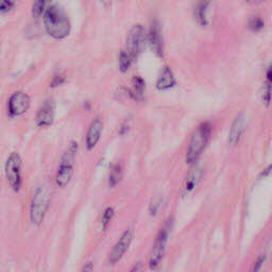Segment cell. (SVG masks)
I'll return each instance as SVG.
<instances>
[{"instance_id": "obj_1", "label": "cell", "mask_w": 272, "mask_h": 272, "mask_svg": "<svg viewBox=\"0 0 272 272\" xmlns=\"http://www.w3.org/2000/svg\"><path fill=\"white\" fill-rule=\"evenodd\" d=\"M44 25L49 35L55 39H63L69 34L71 22L63 9L55 4L49 5L44 14Z\"/></svg>"}, {"instance_id": "obj_2", "label": "cell", "mask_w": 272, "mask_h": 272, "mask_svg": "<svg viewBox=\"0 0 272 272\" xmlns=\"http://www.w3.org/2000/svg\"><path fill=\"white\" fill-rule=\"evenodd\" d=\"M211 135V126L207 124H201L199 128L194 132V134L189 142V146L186 153V162L193 164L198 160L202 151L205 148L208 138Z\"/></svg>"}, {"instance_id": "obj_3", "label": "cell", "mask_w": 272, "mask_h": 272, "mask_svg": "<svg viewBox=\"0 0 272 272\" xmlns=\"http://www.w3.org/2000/svg\"><path fill=\"white\" fill-rule=\"evenodd\" d=\"M77 150L78 144L72 142L67 150L65 151L64 155L62 157L61 164L58 168V173H56V184L61 187L66 186L68 182L71 181V178L73 175L74 159L75 153H77Z\"/></svg>"}, {"instance_id": "obj_4", "label": "cell", "mask_w": 272, "mask_h": 272, "mask_svg": "<svg viewBox=\"0 0 272 272\" xmlns=\"http://www.w3.org/2000/svg\"><path fill=\"white\" fill-rule=\"evenodd\" d=\"M49 205V194L45 187H39L33 195L31 202L30 217L31 221L35 225H40L45 217L47 208Z\"/></svg>"}, {"instance_id": "obj_5", "label": "cell", "mask_w": 272, "mask_h": 272, "mask_svg": "<svg viewBox=\"0 0 272 272\" xmlns=\"http://www.w3.org/2000/svg\"><path fill=\"white\" fill-rule=\"evenodd\" d=\"M145 45V30L141 25H135L126 36L125 48L124 51L128 53L134 60L142 52Z\"/></svg>"}, {"instance_id": "obj_6", "label": "cell", "mask_w": 272, "mask_h": 272, "mask_svg": "<svg viewBox=\"0 0 272 272\" xmlns=\"http://www.w3.org/2000/svg\"><path fill=\"white\" fill-rule=\"evenodd\" d=\"M170 227L172 226H170V223H168L163 227L161 232L159 233V235L156 237L152 251H151V254L149 257V267L151 269H155L162 262L164 255H165L166 244H167V238H168Z\"/></svg>"}, {"instance_id": "obj_7", "label": "cell", "mask_w": 272, "mask_h": 272, "mask_svg": "<svg viewBox=\"0 0 272 272\" xmlns=\"http://www.w3.org/2000/svg\"><path fill=\"white\" fill-rule=\"evenodd\" d=\"M5 174L10 185L18 191L22 184V161L17 153L13 152L8 157L5 163Z\"/></svg>"}, {"instance_id": "obj_8", "label": "cell", "mask_w": 272, "mask_h": 272, "mask_svg": "<svg viewBox=\"0 0 272 272\" xmlns=\"http://www.w3.org/2000/svg\"><path fill=\"white\" fill-rule=\"evenodd\" d=\"M133 240V231L132 230H126L122 237L119 238L116 245L114 246V248L112 249L110 255H109V263L111 265H115L118 263L120 259L123 258L124 255V253L126 250L129 249V247Z\"/></svg>"}, {"instance_id": "obj_9", "label": "cell", "mask_w": 272, "mask_h": 272, "mask_svg": "<svg viewBox=\"0 0 272 272\" xmlns=\"http://www.w3.org/2000/svg\"><path fill=\"white\" fill-rule=\"evenodd\" d=\"M30 98L24 92H16L9 100V112L11 115L20 116L26 113L30 107Z\"/></svg>"}, {"instance_id": "obj_10", "label": "cell", "mask_w": 272, "mask_h": 272, "mask_svg": "<svg viewBox=\"0 0 272 272\" xmlns=\"http://www.w3.org/2000/svg\"><path fill=\"white\" fill-rule=\"evenodd\" d=\"M55 113V103L53 99H48L44 102L36 115V123L40 126H48L53 123Z\"/></svg>"}, {"instance_id": "obj_11", "label": "cell", "mask_w": 272, "mask_h": 272, "mask_svg": "<svg viewBox=\"0 0 272 272\" xmlns=\"http://www.w3.org/2000/svg\"><path fill=\"white\" fill-rule=\"evenodd\" d=\"M102 128H103L102 119L98 116L93 120L90 128H88V131H87V135H86L87 149H93L95 146H96V144L100 140V135H101V132H102Z\"/></svg>"}, {"instance_id": "obj_12", "label": "cell", "mask_w": 272, "mask_h": 272, "mask_svg": "<svg viewBox=\"0 0 272 272\" xmlns=\"http://www.w3.org/2000/svg\"><path fill=\"white\" fill-rule=\"evenodd\" d=\"M149 43L153 51L159 55L163 54V36L161 27L157 22H153L151 24V27L149 30Z\"/></svg>"}, {"instance_id": "obj_13", "label": "cell", "mask_w": 272, "mask_h": 272, "mask_svg": "<svg viewBox=\"0 0 272 272\" xmlns=\"http://www.w3.org/2000/svg\"><path fill=\"white\" fill-rule=\"evenodd\" d=\"M202 176V169L199 166H195L194 168L191 169V172L188 173L184 185H183V194L187 195L189 193H192L194 189L197 187L199 184V182L201 180Z\"/></svg>"}, {"instance_id": "obj_14", "label": "cell", "mask_w": 272, "mask_h": 272, "mask_svg": "<svg viewBox=\"0 0 272 272\" xmlns=\"http://www.w3.org/2000/svg\"><path fill=\"white\" fill-rule=\"evenodd\" d=\"M245 124H246V119L244 114L240 115L234 120V123L231 126L230 134H229V143L231 145H236L239 143L240 138H242L245 130Z\"/></svg>"}, {"instance_id": "obj_15", "label": "cell", "mask_w": 272, "mask_h": 272, "mask_svg": "<svg viewBox=\"0 0 272 272\" xmlns=\"http://www.w3.org/2000/svg\"><path fill=\"white\" fill-rule=\"evenodd\" d=\"M175 83L174 81V77L173 74V72L170 71L169 67H164L163 72L161 74V75L157 79L156 82V86L159 90L161 91H165V90H169V88H172Z\"/></svg>"}, {"instance_id": "obj_16", "label": "cell", "mask_w": 272, "mask_h": 272, "mask_svg": "<svg viewBox=\"0 0 272 272\" xmlns=\"http://www.w3.org/2000/svg\"><path fill=\"white\" fill-rule=\"evenodd\" d=\"M145 91V81L141 77H134L131 84V96L134 99L142 98Z\"/></svg>"}, {"instance_id": "obj_17", "label": "cell", "mask_w": 272, "mask_h": 272, "mask_svg": "<svg viewBox=\"0 0 272 272\" xmlns=\"http://www.w3.org/2000/svg\"><path fill=\"white\" fill-rule=\"evenodd\" d=\"M207 5L208 2H200L195 10V17L197 22L202 25V26H205L207 24V17H206V12H207Z\"/></svg>"}, {"instance_id": "obj_18", "label": "cell", "mask_w": 272, "mask_h": 272, "mask_svg": "<svg viewBox=\"0 0 272 272\" xmlns=\"http://www.w3.org/2000/svg\"><path fill=\"white\" fill-rule=\"evenodd\" d=\"M120 178H122V166L114 165L111 169V173H110V178H109L110 186L111 187L115 186L120 181Z\"/></svg>"}, {"instance_id": "obj_19", "label": "cell", "mask_w": 272, "mask_h": 272, "mask_svg": "<svg viewBox=\"0 0 272 272\" xmlns=\"http://www.w3.org/2000/svg\"><path fill=\"white\" fill-rule=\"evenodd\" d=\"M132 62H133V59L128 53L124 52L123 50L122 53H120V56H119V67H120V69H122L123 72L128 71V69L131 66V64H132Z\"/></svg>"}, {"instance_id": "obj_20", "label": "cell", "mask_w": 272, "mask_h": 272, "mask_svg": "<svg viewBox=\"0 0 272 272\" xmlns=\"http://www.w3.org/2000/svg\"><path fill=\"white\" fill-rule=\"evenodd\" d=\"M47 3L45 1H36L33 3L32 7V15L35 18H39L42 15L45 14V12L47 10Z\"/></svg>"}, {"instance_id": "obj_21", "label": "cell", "mask_w": 272, "mask_h": 272, "mask_svg": "<svg viewBox=\"0 0 272 272\" xmlns=\"http://www.w3.org/2000/svg\"><path fill=\"white\" fill-rule=\"evenodd\" d=\"M271 90H272V83L270 82H267V83L265 84L264 88H263V101L265 102L266 105H268L270 100H271Z\"/></svg>"}, {"instance_id": "obj_22", "label": "cell", "mask_w": 272, "mask_h": 272, "mask_svg": "<svg viewBox=\"0 0 272 272\" xmlns=\"http://www.w3.org/2000/svg\"><path fill=\"white\" fill-rule=\"evenodd\" d=\"M113 216H114V210L112 207H107L102 215V225L104 229L110 224Z\"/></svg>"}, {"instance_id": "obj_23", "label": "cell", "mask_w": 272, "mask_h": 272, "mask_svg": "<svg viewBox=\"0 0 272 272\" xmlns=\"http://www.w3.org/2000/svg\"><path fill=\"white\" fill-rule=\"evenodd\" d=\"M250 28L254 31L261 30L264 27V22L261 17H253L250 21Z\"/></svg>"}, {"instance_id": "obj_24", "label": "cell", "mask_w": 272, "mask_h": 272, "mask_svg": "<svg viewBox=\"0 0 272 272\" xmlns=\"http://www.w3.org/2000/svg\"><path fill=\"white\" fill-rule=\"evenodd\" d=\"M13 5H14V3L12 1H1L0 2V12H1V13L8 12L12 8H13Z\"/></svg>"}, {"instance_id": "obj_25", "label": "cell", "mask_w": 272, "mask_h": 272, "mask_svg": "<svg viewBox=\"0 0 272 272\" xmlns=\"http://www.w3.org/2000/svg\"><path fill=\"white\" fill-rule=\"evenodd\" d=\"M263 263H264V257L257 258V261L255 262L254 266H253L251 272H259V270H261L262 266H263Z\"/></svg>"}, {"instance_id": "obj_26", "label": "cell", "mask_w": 272, "mask_h": 272, "mask_svg": "<svg viewBox=\"0 0 272 272\" xmlns=\"http://www.w3.org/2000/svg\"><path fill=\"white\" fill-rule=\"evenodd\" d=\"M93 268H94V264L93 262H88L86 263L83 267H82L81 271L80 272H92L93 271Z\"/></svg>"}, {"instance_id": "obj_27", "label": "cell", "mask_w": 272, "mask_h": 272, "mask_svg": "<svg viewBox=\"0 0 272 272\" xmlns=\"http://www.w3.org/2000/svg\"><path fill=\"white\" fill-rule=\"evenodd\" d=\"M129 272H143V264L142 263L135 264Z\"/></svg>"}, {"instance_id": "obj_28", "label": "cell", "mask_w": 272, "mask_h": 272, "mask_svg": "<svg viewBox=\"0 0 272 272\" xmlns=\"http://www.w3.org/2000/svg\"><path fill=\"white\" fill-rule=\"evenodd\" d=\"M272 173V164L271 165L268 167V168H266L264 172L262 173V174H261V178H264V176H267V175H269L270 173Z\"/></svg>"}, {"instance_id": "obj_29", "label": "cell", "mask_w": 272, "mask_h": 272, "mask_svg": "<svg viewBox=\"0 0 272 272\" xmlns=\"http://www.w3.org/2000/svg\"><path fill=\"white\" fill-rule=\"evenodd\" d=\"M267 80H268V82H270V83H272V66L269 67L268 72H267Z\"/></svg>"}]
</instances>
